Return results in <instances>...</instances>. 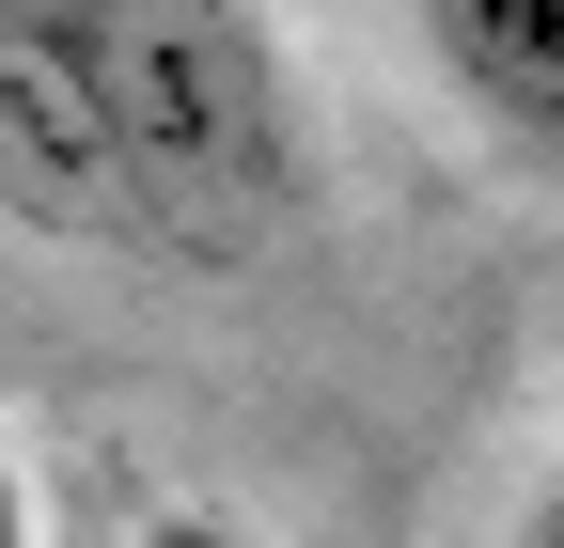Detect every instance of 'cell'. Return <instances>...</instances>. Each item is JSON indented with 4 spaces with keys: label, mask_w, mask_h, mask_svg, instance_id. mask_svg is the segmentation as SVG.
I'll list each match as a JSON object with an SVG mask.
<instances>
[{
    "label": "cell",
    "mask_w": 564,
    "mask_h": 548,
    "mask_svg": "<svg viewBox=\"0 0 564 548\" xmlns=\"http://www.w3.org/2000/svg\"><path fill=\"white\" fill-rule=\"evenodd\" d=\"M0 204L110 266H267L314 220V95L267 0H0Z\"/></svg>",
    "instance_id": "6da1fadb"
},
{
    "label": "cell",
    "mask_w": 564,
    "mask_h": 548,
    "mask_svg": "<svg viewBox=\"0 0 564 548\" xmlns=\"http://www.w3.org/2000/svg\"><path fill=\"white\" fill-rule=\"evenodd\" d=\"M95 548H267V533L251 517H204V502H126Z\"/></svg>",
    "instance_id": "3957f363"
},
{
    "label": "cell",
    "mask_w": 564,
    "mask_h": 548,
    "mask_svg": "<svg viewBox=\"0 0 564 548\" xmlns=\"http://www.w3.org/2000/svg\"><path fill=\"white\" fill-rule=\"evenodd\" d=\"M502 548H564V454L533 470V502H518V533H502Z\"/></svg>",
    "instance_id": "277c9868"
},
{
    "label": "cell",
    "mask_w": 564,
    "mask_h": 548,
    "mask_svg": "<svg viewBox=\"0 0 564 548\" xmlns=\"http://www.w3.org/2000/svg\"><path fill=\"white\" fill-rule=\"evenodd\" d=\"M408 32L502 157L564 173V0H408Z\"/></svg>",
    "instance_id": "7a4b0ae2"
}]
</instances>
